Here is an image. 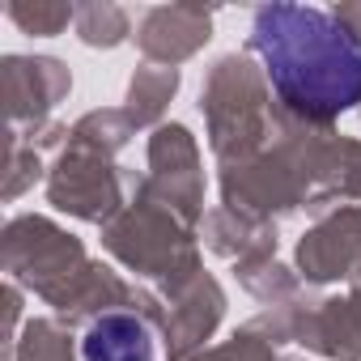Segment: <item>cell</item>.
Returning <instances> with one entry per match:
<instances>
[{
	"mask_svg": "<svg viewBox=\"0 0 361 361\" xmlns=\"http://www.w3.org/2000/svg\"><path fill=\"white\" fill-rule=\"evenodd\" d=\"M251 43L281 102L310 119H331L361 102V35L310 5H264Z\"/></svg>",
	"mask_w": 361,
	"mask_h": 361,
	"instance_id": "obj_1",
	"label": "cell"
},
{
	"mask_svg": "<svg viewBox=\"0 0 361 361\" xmlns=\"http://www.w3.org/2000/svg\"><path fill=\"white\" fill-rule=\"evenodd\" d=\"M85 361H153V340L140 319L106 314L85 336Z\"/></svg>",
	"mask_w": 361,
	"mask_h": 361,
	"instance_id": "obj_2",
	"label": "cell"
}]
</instances>
